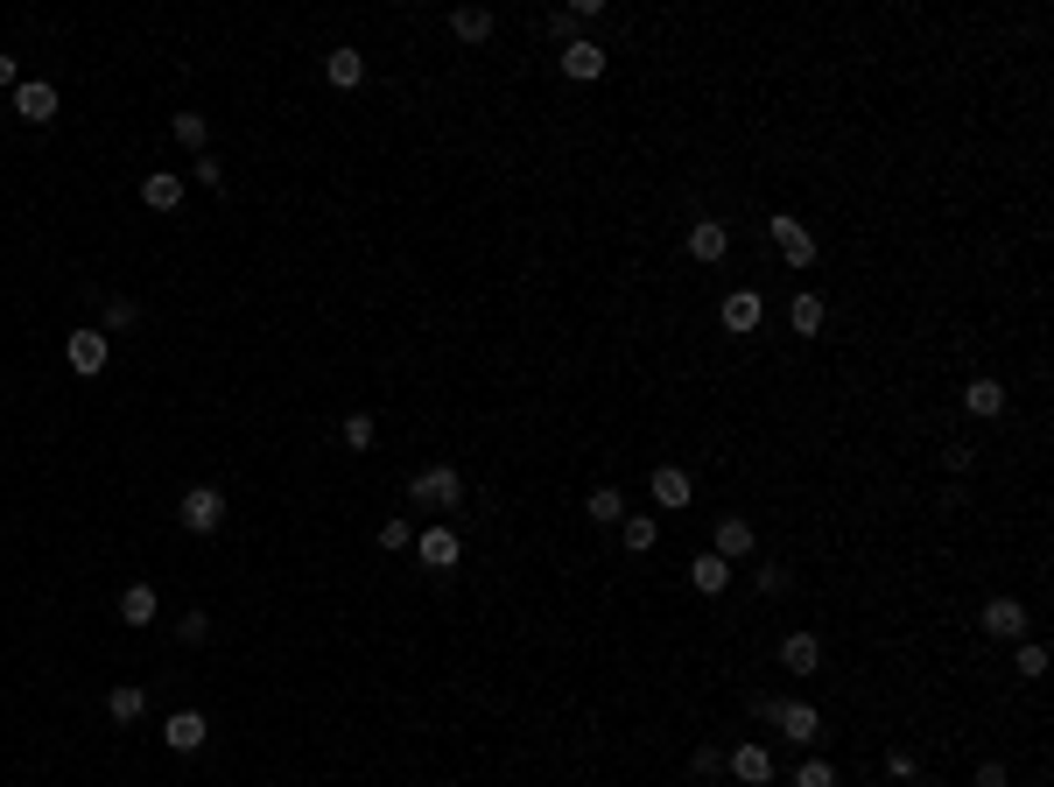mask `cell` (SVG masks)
<instances>
[{"label": "cell", "instance_id": "6da1fadb", "mask_svg": "<svg viewBox=\"0 0 1054 787\" xmlns=\"http://www.w3.org/2000/svg\"><path fill=\"white\" fill-rule=\"evenodd\" d=\"M408 499H415V507H436V513H450L457 499H465V479H457L450 465H422V471L408 479Z\"/></svg>", "mask_w": 1054, "mask_h": 787}, {"label": "cell", "instance_id": "7a4b0ae2", "mask_svg": "<svg viewBox=\"0 0 1054 787\" xmlns=\"http://www.w3.org/2000/svg\"><path fill=\"white\" fill-rule=\"evenodd\" d=\"M176 521H183L190 534H218L226 528V493H218V485H190V493L176 499Z\"/></svg>", "mask_w": 1054, "mask_h": 787}, {"label": "cell", "instance_id": "3957f363", "mask_svg": "<svg viewBox=\"0 0 1054 787\" xmlns=\"http://www.w3.org/2000/svg\"><path fill=\"white\" fill-rule=\"evenodd\" d=\"M766 240H774V254L788 261V267H815V232L801 226V218L774 212V218H766Z\"/></svg>", "mask_w": 1054, "mask_h": 787}, {"label": "cell", "instance_id": "277c9868", "mask_svg": "<svg viewBox=\"0 0 1054 787\" xmlns=\"http://www.w3.org/2000/svg\"><path fill=\"white\" fill-rule=\"evenodd\" d=\"M8 113H14V120H28V127H50L56 120V85L50 78H22V85H14V99H8Z\"/></svg>", "mask_w": 1054, "mask_h": 787}, {"label": "cell", "instance_id": "5b68a950", "mask_svg": "<svg viewBox=\"0 0 1054 787\" xmlns=\"http://www.w3.org/2000/svg\"><path fill=\"white\" fill-rule=\"evenodd\" d=\"M977 626H985V640H1013L1019 647L1033 619H1027V605H1019V598H991L985 612H977Z\"/></svg>", "mask_w": 1054, "mask_h": 787}, {"label": "cell", "instance_id": "8992f818", "mask_svg": "<svg viewBox=\"0 0 1054 787\" xmlns=\"http://www.w3.org/2000/svg\"><path fill=\"white\" fill-rule=\"evenodd\" d=\"M64 359H71V373H106V359H113V338L106 331H71V345H64Z\"/></svg>", "mask_w": 1054, "mask_h": 787}, {"label": "cell", "instance_id": "52a82bcc", "mask_svg": "<svg viewBox=\"0 0 1054 787\" xmlns=\"http://www.w3.org/2000/svg\"><path fill=\"white\" fill-rule=\"evenodd\" d=\"M752 542H760V534H752V521H746V513H724V521L710 528V556H724V562L752 556Z\"/></svg>", "mask_w": 1054, "mask_h": 787}, {"label": "cell", "instance_id": "ba28073f", "mask_svg": "<svg viewBox=\"0 0 1054 787\" xmlns=\"http://www.w3.org/2000/svg\"><path fill=\"white\" fill-rule=\"evenodd\" d=\"M766 724H780V732H788V746H815V738H823L815 703H774V718H766Z\"/></svg>", "mask_w": 1054, "mask_h": 787}, {"label": "cell", "instance_id": "9c48e42d", "mask_svg": "<svg viewBox=\"0 0 1054 787\" xmlns=\"http://www.w3.org/2000/svg\"><path fill=\"white\" fill-rule=\"evenodd\" d=\"M323 85H331V92H359V85H366V56L352 50V42H338V50L323 56Z\"/></svg>", "mask_w": 1054, "mask_h": 787}, {"label": "cell", "instance_id": "30bf717a", "mask_svg": "<svg viewBox=\"0 0 1054 787\" xmlns=\"http://www.w3.org/2000/svg\"><path fill=\"white\" fill-rule=\"evenodd\" d=\"M204 738H212L204 710H169V724H162V746H169V752H198Z\"/></svg>", "mask_w": 1054, "mask_h": 787}, {"label": "cell", "instance_id": "8fae6325", "mask_svg": "<svg viewBox=\"0 0 1054 787\" xmlns=\"http://www.w3.org/2000/svg\"><path fill=\"white\" fill-rule=\"evenodd\" d=\"M113 612H120V626H134V633H141V626H155V619H162V598H155V584H127Z\"/></svg>", "mask_w": 1054, "mask_h": 787}, {"label": "cell", "instance_id": "7c38bea8", "mask_svg": "<svg viewBox=\"0 0 1054 787\" xmlns=\"http://www.w3.org/2000/svg\"><path fill=\"white\" fill-rule=\"evenodd\" d=\"M562 78H576V85H591V78H605V50L591 36H576V42H562Z\"/></svg>", "mask_w": 1054, "mask_h": 787}, {"label": "cell", "instance_id": "4fadbf2b", "mask_svg": "<svg viewBox=\"0 0 1054 787\" xmlns=\"http://www.w3.org/2000/svg\"><path fill=\"white\" fill-rule=\"evenodd\" d=\"M415 556H422V570H457L465 548H457L450 528H422V534H415Z\"/></svg>", "mask_w": 1054, "mask_h": 787}, {"label": "cell", "instance_id": "5bb4252c", "mask_svg": "<svg viewBox=\"0 0 1054 787\" xmlns=\"http://www.w3.org/2000/svg\"><path fill=\"white\" fill-rule=\"evenodd\" d=\"M732 254V226L724 218H696L689 226V261H724Z\"/></svg>", "mask_w": 1054, "mask_h": 787}, {"label": "cell", "instance_id": "9a60e30c", "mask_svg": "<svg viewBox=\"0 0 1054 787\" xmlns=\"http://www.w3.org/2000/svg\"><path fill=\"white\" fill-rule=\"evenodd\" d=\"M732 780H746V787H760V780H774V752L766 746H732Z\"/></svg>", "mask_w": 1054, "mask_h": 787}, {"label": "cell", "instance_id": "2e32d148", "mask_svg": "<svg viewBox=\"0 0 1054 787\" xmlns=\"http://www.w3.org/2000/svg\"><path fill=\"white\" fill-rule=\"evenodd\" d=\"M780 668H788V675H815V668H823V640H815V633H788V640H780Z\"/></svg>", "mask_w": 1054, "mask_h": 787}, {"label": "cell", "instance_id": "e0dca14e", "mask_svg": "<svg viewBox=\"0 0 1054 787\" xmlns=\"http://www.w3.org/2000/svg\"><path fill=\"white\" fill-rule=\"evenodd\" d=\"M141 204H148V212H176V204H183V176H176V169L141 176Z\"/></svg>", "mask_w": 1054, "mask_h": 787}, {"label": "cell", "instance_id": "ac0fdd59", "mask_svg": "<svg viewBox=\"0 0 1054 787\" xmlns=\"http://www.w3.org/2000/svg\"><path fill=\"white\" fill-rule=\"evenodd\" d=\"M647 493H655V507H689L696 485H689V471H682V465H661L655 479H647Z\"/></svg>", "mask_w": 1054, "mask_h": 787}, {"label": "cell", "instance_id": "d6986e66", "mask_svg": "<svg viewBox=\"0 0 1054 787\" xmlns=\"http://www.w3.org/2000/svg\"><path fill=\"white\" fill-rule=\"evenodd\" d=\"M141 710H148V689H141V682H113V689H106V718L113 724H141Z\"/></svg>", "mask_w": 1054, "mask_h": 787}, {"label": "cell", "instance_id": "ffe728a7", "mask_svg": "<svg viewBox=\"0 0 1054 787\" xmlns=\"http://www.w3.org/2000/svg\"><path fill=\"white\" fill-rule=\"evenodd\" d=\"M963 408H970V415H985V422H991V415H1005V380L977 373L970 388H963Z\"/></svg>", "mask_w": 1054, "mask_h": 787}, {"label": "cell", "instance_id": "44dd1931", "mask_svg": "<svg viewBox=\"0 0 1054 787\" xmlns=\"http://www.w3.org/2000/svg\"><path fill=\"white\" fill-rule=\"evenodd\" d=\"M718 317H724V331H738V338H746V331H760V295H752V289L724 295V309H718Z\"/></svg>", "mask_w": 1054, "mask_h": 787}, {"label": "cell", "instance_id": "7402d4cb", "mask_svg": "<svg viewBox=\"0 0 1054 787\" xmlns=\"http://www.w3.org/2000/svg\"><path fill=\"white\" fill-rule=\"evenodd\" d=\"M689 584H696V591H703V598H718V591H724V584H732V562H724V556H710V548H703V556H696V562H689Z\"/></svg>", "mask_w": 1054, "mask_h": 787}, {"label": "cell", "instance_id": "603a6c76", "mask_svg": "<svg viewBox=\"0 0 1054 787\" xmlns=\"http://www.w3.org/2000/svg\"><path fill=\"white\" fill-rule=\"evenodd\" d=\"M619 542H626L633 556H647V548L661 542V521H655V513H626V521H619Z\"/></svg>", "mask_w": 1054, "mask_h": 787}, {"label": "cell", "instance_id": "cb8c5ba5", "mask_svg": "<svg viewBox=\"0 0 1054 787\" xmlns=\"http://www.w3.org/2000/svg\"><path fill=\"white\" fill-rule=\"evenodd\" d=\"M584 513H591L598 528H619V521H626V499H619V485H598V493L584 499Z\"/></svg>", "mask_w": 1054, "mask_h": 787}, {"label": "cell", "instance_id": "d4e9b609", "mask_svg": "<svg viewBox=\"0 0 1054 787\" xmlns=\"http://www.w3.org/2000/svg\"><path fill=\"white\" fill-rule=\"evenodd\" d=\"M99 317H106V323H99V331H134V323H141V303H134V295H106V303H99Z\"/></svg>", "mask_w": 1054, "mask_h": 787}, {"label": "cell", "instance_id": "484cf974", "mask_svg": "<svg viewBox=\"0 0 1054 787\" xmlns=\"http://www.w3.org/2000/svg\"><path fill=\"white\" fill-rule=\"evenodd\" d=\"M450 36L457 42H485V36H493V14H485V8H450Z\"/></svg>", "mask_w": 1054, "mask_h": 787}, {"label": "cell", "instance_id": "4316f807", "mask_svg": "<svg viewBox=\"0 0 1054 787\" xmlns=\"http://www.w3.org/2000/svg\"><path fill=\"white\" fill-rule=\"evenodd\" d=\"M823 317H829V309H823V295H795V303H788V323H795L801 338H815V331H823Z\"/></svg>", "mask_w": 1054, "mask_h": 787}, {"label": "cell", "instance_id": "83f0119b", "mask_svg": "<svg viewBox=\"0 0 1054 787\" xmlns=\"http://www.w3.org/2000/svg\"><path fill=\"white\" fill-rule=\"evenodd\" d=\"M169 134H176L183 148H198V155H204V141H212V120H204V113H176Z\"/></svg>", "mask_w": 1054, "mask_h": 787}, {"label": "cell", "instance_id": "f1b7e54d", "mask_svg": "<svg viewBox=\"0 0 1054 787\" xmlns=\"http://www.w3.org/2000/svg\"><path fill=\"white\" fill-rule=\"evenodd\" d=\"M338 436H345V450H373L380 422H373V415H345V429H338Z\"/></svg>", "mask_w": 1054, "mask_h": 787}, {"label": "cell", "instance_id": "f546056e", "mask_svg": "<svg viewBox=\"0 0 1054 787\" xmlns=\"http://www.w3.org/2000/svg\"><path fill=\"white\" fill-rule=\"evenodd\" d=\"M788 787H837V766H829V760H801L788 774Z\"/></svg>", "mask_w": 1054, "mask_h": 787}, {"label": "cell", "instance_id": "4dcf8cb0", "mask_svg": "<svg viewBox=\"0 0 1054 787\" xmlns=\"http://www.w3.org/2000/svg\"><path fill=\"white\" fill-rule=\"evenodd\" d=\"M1013 668H1019V675H1027V682H1041V675H1047V647H1041V640H1019Z\"/></svg>", "mask_w": 1054, "mask_h": 787}, {"label": "cell", "instance_id": "1f68e13d", "mask_svg": "<svg viewBox=\"0 0 1054 787\" xmlns=\"http://www.w3.org/2000/svg\"><path fill=\"white\" fill-rule=\"evenodd\" d=\"M190 176H198V183H204V190H226V162H218V155H212V148H204V155H198V162H190Z\"/></svg>", "mask_w": 1054, "mask_h": 787}, {"label": "cell", "instance_id": "d6a6232c", "mask_svg": "<svg viewBox=\"0 0 1054 787\" xmlns=\"http://www.w3.org/2000/svg\"><path fill=\"white\" fill-rule=\"evenodd\" d=\"M380 548H388V556H401V548H415V528L401 521V513H394V521H380Z\"/></svg>", "mask_w": 1054, "mask_h": 787}, {"label": "cell", "instance_id": "836d02e7", "mask_svg": "<svg viewBox=\"0 0 1054 787\" xmlns=\"http://www.w3.org/2000/svg\"><path fill=\"white\" fill-rule=\"evenodd\" d=\"M886 780H922V760H914L907 746H893L886 752Z\"/></svg>", "mask_w": 1054, "mask_h": 787}, {"label": "cell", "instance_id": "e575fe53", "mask_svg": "<svg viewBox=\"0 0 1054 787\" xmlns=\"http://www.w3.org/2000/svg\"><path fill=\"white\" fill-rule=\"evenodd\" d=\"M788 584H795V570H788V562H760V591H766V598H780Z\"/></svg>", "mask_w": 1054, "mask_h": 787}, {"label": "cell", "instance_id": "d590c367", "mask_svg": "<svg viewBox=\"0 0 1054 787\" xmlns=\"http://www.w3.org/2000/svg\"><path fill=\"white\" fill-rule=\"evenodd\" d=\"M689 774H703V780L724 774V752H718V746H696V752H689Z\"/></svg>", "mask_w": 1054, "mask_h": 787}, {"label": "cell", "instance_id": "8d00e7d4", "mask_svg": "<svg viewBox=\"0 0 1054 787\" xmlns=\"http://www.w3.org/2000/svg\"><path fill=\"white\" fill-rule=\"evenodd\" d=\"M204 633H212V619H204V612H183V619H176V640H190V647H198Z\"/></svg>", "mask_w": 1054, "mask_h": 787}, {"label": "cell", "instance_id": "74e56055", "mask_svg": "<svg viewBox=\"0 0 1054 787\" xmlns=\"http://www.w3.org/2000/svg\"><path fill=\"white\" fill-rule=\"evenodd\" d=\"M977 787H1013V774H1005L999 760H985V766H977Z\"/></svg>", "mask_w": 1054, "mask_h": 787}, {"label": "cell", "instance_id": "f35d334b", "mask_svg": "<svg viewBox=\"0 0 1054 787\" xmlns=\"http://www.w3.org/2000/svg\"><path fill=\"white\" fill-rule=\"evenodd\" d=\"M14 85H22V64H14V56H0V92H14Z\"/></svg>", "mask_w": 1054, "mask_h": 787}, {"label": "cell", "instance_id": "ab89813d", "mask_svg": "<svg viewBox=\"0 0 1054 787\" xmlns=\"http://www.w3.org/2000/svg\"><path fill=\"white\" fill-rule=\"evenodd\" d=\"M0 120H8V106H0Z\"/></svg>", "mask_w": 1054, "mask_h": 787}, {"label": "cell", "instance_id": "60d3db41", "mask_svg": "<svg viewBox=\"0 0 1054 787\" xmlns=\"http://www.w3.org/2000/svg\"><path fill=\"white\" fill-rule=\"evenodd\" d=\"M1033 787H1047V780H1033Z\"/></svg>", "mask_w": 1054, "mask_h": 787}]
</instances>
